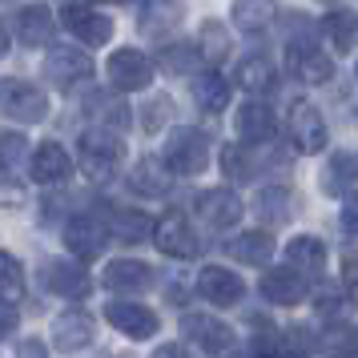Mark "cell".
Instances as JSON below:
<instances>
[{
	"label": "cell",
	"instance_id": "1",
	"mask_svg": "<svg viewBox=\"0 0 358 358\" xmlns=\"http://www.w3.org/2000/svg\"><path fill=\"white\" fill-rule=\"evenodd\" d=\"M290 20L298 24V33H290V41H286V65H290V73L302 85H326L334 77V61L318 49V36H310L314 33L310 20H302V17H290Z\"/></svg>",
	"mask_w": 358,
	"mask_h": 358
},
{
	"label": "cell",
	"instance_id": "2",
	"mask_svg": "<svg viewBox=\"0 0 358 358\" xmlns=\"http://www.w3.org/2000/svg\"><path fill=\"white\" fill-rule=\"evenodd\" d=\"M121 157H125V145H121V133H113V129L93 125V129L81 133V141H77V162H81V169L93 181H109L113 178L117 165H121Z\"/></svg>",
	"mask_w": 358,
	"mask_h": 358
},
{
	"label": "cell",
	"instance_id": "3",
	"mask_svg": "<svg viewBox=\"0 0 358 358\" xmlns=\"http://www.w3.org/2000/svg\"><path fill=\"white\" fill-rule=\"evenodd\" d=\"M162 162L178 178H194L210 165V137L201 129H173L162 149Z\"/></svg>",
	"mask_w": 358,
	"mask_h": 358
},
{
	"label": "cell",
	"instance_id": "4",
	"mask_svg": "<svg viewBox=\"0 0 358 358\" xmlns=\"http://www.w3.org/2000/svg\"><path fill=\"white\" fill-rule=\"evenodd\" d=\"M0 117L20 121V125H36L49 117V97L20 77H4L0 81Z\"/></svg>",
	"mask_w": 358,
	"mask_h": 358
},
{
	"label": "cell",
	"instance_id": "5",
	"mask_svg": "<svg viewBox=\"0 0 358 358\" xmlns=\"http://www.w3.org/2000/svg\"><path fill=\"white\" fill-rule=\"evenodd\" d=\"M109 81L117 93H141L153 81V61L141 49H117L109 57Z\"/></svg>",
	"mask_w": 358,
	"mask_h": 358
},
{
	"label": "cell",
	"instance_id": "6",
	"mask_svg": "<svg viewBox=\"0 0 358 358\" xmlns=\"http://www.w3.org/2000/svg\"><path fill=\"white\" fill-rule=\"evenodd\" d=\"M61 24H65L81 45H93V49L109 45V36H113V20L105 17V13H93L89 4H65Z\"/></svg>",
	"mask_w": 358,
	"mask_h": 358
},
{
	"label": "cell",
	"instance_id": "7",
	"mask_svg": "<svg viewBox=\"0 0 358 358\" xmlns=\"http://www.w3.org/2000/svg\"><path fill=\"white\" fill-rule=\"evenodd\" d=\"M153 242H157V250H162L165 258H194L197 254V234L189 229L185 213H178V210H169L153 226Z\"/></svg>",
	"mask_w": 358,
	"mask_h": 358
},
{
	"label": "cell",
	"instance_id": "8",
	"mask_svg": "<svg viewBox=\"0 0 358 358\" xmlns=\"http://www.w3.org/2000/svg\"><path fill=\"white\" fill-rule=\"evenodd\" d=\"M286 129H290V141L298 153H322L326 149V121L310 101H298L290 109V125Z\"/></svg>",
	"mask_w": 358,
	"mask_h": 358
},
{
	"label": "cell",
	"instance_id": "9",
	"mask_svg": "<svg viewBox=\"0 0 358 358\" xmlns=\"http://www.w3.org/2000/svg\"><path fill=\"white\" fill-rule=\"evenodd\" d=\"M109 242V229L101 217L93 213H77V217H69L65 222V245L69 254H77V258H97L101 250Z\"/></svg>",
	"mask_w": 358,
	"mask_h": 358
},
{
	"label": "cell",
	"instance_id": "10",
	"mask_svg": "<svg viewBox=\"0 0 358 358\" xmlns=\"http://www.w3.org/2000/svg\"><path fill=\"white\" fill-rule=\"evenodd\" d=\"M181 334H189V342H197L206 355H226L234 346V330L226 322H217L213 314H185L181 318Z\"/></svg>",
	"mask_w": 358,
	"mask_h": 358
},
{
	"label": "cell",
	"instance_id": "11",
	"mask_svg": "<svg viewBox=\"0 0 358 358\" xmlns=\"http://www.w3.org/2000/svg\"><path fill=\"white\" fill-rule=\"evenodd\" d=\"M197 294L213 302V306H238L245 298V282L234 270H222V266H206L197 274Z\"/></svg>",
	"mask_w": 358,
	"mask_h": 358
},
{
	"label": "cell",
	"instance_id": "12",
	"mask_svg": "<svg viewBox=\"0 0 358 358\" xmlns=\"http://www.w3.org/2000/svg\"><path fill=\"white\" fill-rule=\"evenodd\" d=\"M45 77H49L52 85H61V89H73V85H81L93 77V61L85 57L81 49H52L49 61H45Z\"/></svg>",
	"mask_w": 358,
	"mask_h": 358
},
{
	"label": "cell",
	"instance_id": "13",
	"mask_svg": "<svg viewBox=\"0 0 358 358\" xmlns=\"http://www.w3.org/2000/svg\"><path fill=\"white\" fill-rule=\"evenodd\" d=\"M105 318H109L121 334H129V338H137V342L153 338L157 326H162L157 314H153L149 306H141V302H109V306H105Z\"/></svg>",
	"mask_w": 358,
	"mask_h": 358
},
{
	"label": "cell",
	"instance_id": "14",
	"mask_svg": "<svg viewBox=\"0 0 358 358\" xmlns=\"http://www.w3.org/2000/svg\"><path fill=\"white\" fill-rule=\"evenodd\" d=\"M45 286L52 294H61V298H85V294L93 290L89 270H85L81 262H69V258L45 262Z\"/></svg>",
	"mask_w": 358,
	"mask_h": 358
},
{
	"label": "cell",
	"instance_id": "15",
	"mask_svg": "<svg viewBox=\"0 0 358 358\" xmlns=\"http://www.w3.org/2000/svg\"><path fill=\"white\" fill-rule=\"evenodd\" d=\"M93 334H97V326H93V318H89L85 310H69V314H61V318L52 322V346H57L61 355L85 350V346L93 342Z\"/></svg>",
	"mask_w": 358,
	"mask_h": 358
},
{
	"label": "cell",
	"instance_id": "16",
	"mask_svg": "<svg viewBox=\"0 0 358 358\" xmlns=\"http://www.w3.org/2000/svg\"><path fill=\"white\" fill-rule=\"evenodd\" d=\"M258 290L274 306H298V302H306L310 286H306V274H298V270H266Z\"/></svg>",
	"mask_w": 358,
	"mask_h": 358
},
{
	"label": "cell",
	"instance_id": "17",
	"mask_svg": "<svg viewBox=\"0 0 358 358\" xmlns=\"http://www.w3.org/2000/svg\"><path fill=\"white\" fill-rule=\"evenodd\" d=\"M197 213H201L213 229H229V226L242 222L245 206L234 189H206V194L197 197Z\"/></svg>",
	"mask_w": 358,
	"mask_h": 358
},
{
	"label": "cell",
	"instance_id": "18",
	"mask_svg": "<svg viewBox=\"0 0 358 358\" xmlns=\"http://www.w3.org/2000/svg\"><path fill=\"white\" fill-rule=\"evenodd\" d=\"M105 286L113 294H145L153 286V270L137 258H117L105 266Z\"/></svg>",
	"mask_w": 358,
	"mask_h": 358
},
{
	"label": "cell",
	"instance_id": "19",
	"mask_svg": "<svg viewBox=\"0 0 358 358\" xmlns=\"http://www.w3.org/2000/svg\"><path fill=\"white\" fill-rule=\"evenodd\" d=\"M85 113H89V121H93V125H101V129H113V133H121L125 125H129V105H125V97L105 93V89H93V93L85 97Z\"/></svg>",
	"mask_w": 358,
	"mask_h": 358
},
{
	"label": "cell",
	"instance_id": "20",
	"mask_svg": "<svg viewBox=\"0 0 358 358\" xmlns=\"http://www.w3.org/2000/svg\"><path fill=\"white\" fill-rule=\"evenodd\" d=\"M29 173H33V181H41V185H57V181H69V173H73V162H69L65 145H57V141H45V145H36L33 162H29Z\"/></svg>",
	"mask_w": 358,
	"mask_h": 358
},
{
	"label": "cell",
	"instance_id": "21",
	"mask_svg": "<svg viewBox=\"0 0 358 358\" xmlns=\"http://www.w3.org/2000/svg\"><path fill=\"white\" fill-rule=\"evenodd\" d=\"M234 129L242 133V141H254V145H266L270 137H274V113H270V105L266 101H245L238 117H234Z\"/></svg>",
	"mask_w": 358,
	"mask_h": 358
},
{
	"label": "cell",
	"instance_id": "22",
	"mask_svg": "<svg viewBox=\"0 0 358 358\" xmlns=\"http://www.w3.org/2000/svg\"><path fill=\"white\" fill-rule=\"evenodd\" d=\"M52 33H57V17H52L45 4H29V8H20V13H17L20 45L41 49V45H49V41H52Z\"/></svg>",
	"mask_w": 358,
	"mask_h": 358
},
{
	"label": "cell",
	"instance_id": "23",
	"mask_svg": "<svg viewBox=\"0 0 358 358\" xmlns=\"http://www.w3.org/2000/svg\"><path fill=\"white\" fill-rule=\"evenodd\" d=\"M129 189L141 197H165L169 194V169L157 157H141L129 169Z\"/></svg>",
	"mask_w": 358,
	"mask_h": 358
},
{
	"label": "cell",
	"instance_id": "24",
	"mask_svg": "<svg viewBox=\"0 0 358 358\" xmlns=\"http://www.w3.org/2000/svg\"><path fill=\"white\" fill-rule=\"evenodd\" d=\"M286 266H290V270H298V274H322L326 245L318 242V238H310V234L294 238V242L286 245Z\"/></svg>",
	"mask_w": 358,
	"mask_h": 358
},
{
	"label": "cell",
	"instance_id": "25",
	"mask_svg": "<svg viewBox=\"0 0 358 358\" xmlns=\"http://www.w3.org/2000/svg\"><path fill=\"white\" fill-rule=\"evenodd\" d=\"M229 258L245 262V266H266L274 258V238L266 229H250V234H238L229 242Z\"/></svg>",
	"mask_w": 358,
	"mask_h": 358
},
{
	"label": "cell",
	"instance_id": "26",
	"mask_svg": "<svg viewBox=\"0 0 358 358\" xmlns=\"http://www.w3.org/2000/svg\"><path fill=\"white\" fill-rule=\"evenodd\" d=\"M238 85H242L250 97H266V93H274L278 73L266 57H245L242 65H238Z\"/></svg>",
	"mask_w": 358,
	"mask_h": 358
},
{
	"label": "cell",
	"instance_id": "27",
	"mask_svg": "<svg viewBox=\"0 0 358 358\" xmlns=\"http://www.w3.org/2000/svg\"><path fill=\"white\" fill-rule=\"evenodd\" d=\"M194 101H197V109H206V113H222L229 105V81L217 69L194 77Z\"/></svg>",
	"mask_w": 358,
	"mask_h": 358
},
{
	"label": "cell",
	"instance_id": "28",
	"mask_svg": "<svg viewBox=\"0 0 358 358\" xmlns=\"http://www.w3.org/2000/svg\"><path fill=\"white\" fill-rule=\"evenodd\" d=\"M278 17V4L274 0H234V24L242 33H262L270 29Z\"/></svg>",
	"mask_w": 358,
	"mask_h": 358
},
{
	"label": "cell",
	"instance_id": "29",
	"mask_svg": "<svg viewBox=\"0 0 358 358\" xmlns=\"http://www.w3.org/2000/svg\"><path fill=\"white\" fill-rule=\"evenodd\" d=\"M358 181V153H334L326 162V173H322V189L326 194H350V185Z\"/></svg>",
	"mask_w": 358,
	"mask_h": 358
},
{
	"label": "cell",
	"instance_id": "30",
	"mask_svg": "<svg viewBox=\"0 0 358 358\" xmlns=\"http://www.w3.org/2000/svg\"><path fill=\"white\" fill-rule=\"evenodd\" d=\"M234 49V41H229L226 24L222 20H201V33H197V52L206 57V65H222Z\"/></svg>",
	"mask_w": 358,
	"mask_h": 358
},
{
	"label": "cell",
	"instance_id": "31",
	"mask_svg": "<svg viewBox=\"0 0 358 358\" xmlns=\"http://www.w3.org/2000/svg\"><path fill=\"white\" fill-rule=\"evenodd\" d=\"M178 20H181V0H145L141 4V29L149 36L178 29Z\"/></svg>",
	"mask_w": 358,
	"mask_h": 358
},
{
	"label": "cell",
	"instance_id": "32",
	"mask_svg": "<svg viewBox=\"0 0 358 358\" xmlns=\"http://www.w3.org/2000/svg\"><path fill=\"white\" fill-rule=\"evenodd\" d=\"M153 217L141 210H117L113 213V234L121 238V242H149L153 238Z\"/></svg>",
	"mask_w": 358,
	"mask_h": 358
},
{
	"label": "cell",
	"instance_id": "33",
	"mask_svg": "<svg viewBox=\"0 0 358 358\" xmlns=\"http://www.w3.org/2000/svg\"><path fill=\"white\" fill-rule=\"evenodd\" d=\"M254 213H258L266 226H282L286 217H290V194L286 189H262L258 197H254Z\"/></svg>",
	"mask_w": 358,
	"mask_h": 358
},
{
	"label": "cell",
	"instance_id": "34",
	"mask_svg": "<svg viewBox=\"0 0 358 358\" xmlns=\"http://www.w3.org/2000/svg\"><path fill=\"white\" fill-rule=\"evenodd\" d=\"M322 350H330L334 358H350L358 355V326H346V322H334L330 330H322Z\"/></svg>",
	"mask_w": 358,
	"mask_h": 358
},
{
	"label": "cell",
	"instance_id": "35",
	"mask_svg": "<svg viewBox=\"0 0 358 358\" xmlns=\"http://www.w3.org/2000/svg\"><path fill=\"white\" fill-rule=\"evenodd\" d=\"M322 33L334 41V49L350 52V45H355V36H358V20L350 17V13H326Z\"/></svg>",
	"mask_w": 358,
	"mask_h": 358
},
{
	"label": "cell",
	"instance_id": "36",
	"mask_svg": "<svg viewBox=\"0 0 358 358\" xmlns=\"http://www.w3.org/2000/svg\"><path fill=\"white\" fill-rule=\"evenodd\" d=\"M222 173L229 181H250L254 178V162L242 145H222Z\"/></svg>",
	"mask_w": 358,
	"mask_h": 358
},
{
	"label": "cell",
	"instance_id": "37",
	"mask_svg": "<svg viewBox=\"0 0 358 358\" xmlns=\"http://www.w3.org/2000/svg\"><path fill=\"white\" fill-rule=\"evenodd\" d=\"M0 294L4 298H20L24 294V270H20V262L8 250H0Z\"/></svg>",
	"mask_w": 358,
	"mask_h": 358
},
{
	"label": "cell",
	"instance_id": "38",
	"mask_svg": "<svg viewBox=\"0 0 358 358\" xmlns=\"http://www.w3.org/2000/svg\"><path fill=\"white\" fill-rule=\"evenodd\" d=\"M157 65H162L165 73L181 77V73L194 69V49H189V45H165V49L157 52Z\"/></svg>",
	"mask_w": 358,
	"mask_h": 358
},
{
	"label": "cell",
	"instance_id": "39",
	"mask_svg": "<svg viewBox=\"0 0 358 358\" xmlns=\"http://www.w3.org/2000/svg\"><path fill=\"white\" fill-rule=\"evenodd\" d=\"M169 117H173V101H169V97L149 101L145 113H141V129H145V133H157V129L165 125V121H169Z\"/></svg>",
	"mask_w": 358,
	"mask_h": 358
},
{
	"label": "cell",
	"instance_id": "40",
	"mask_svg": "<svg viewBox=\"0 0 358 358\" xmlns=\"http://www.w3.org/2000/svg\"><path fill=\"white\" fill-rule=\"evenodd\" d=\"M0 162H8V165L29 162V141L20 133H0Z\"/></svg>",
	"mask_w": 358,
	"mask_h": 358
},
{
	"label": "cell",
	"instance_id": "41",
	"mask_svg": "<svg viewBox=\"0 0 358 358\" xmlns=\"http://www.w3.org/2000/svg\"><path fill=\"white\" fill-rule=\"evenodd\" d=\"M342 229L358 238V194H346V201H342Z\"/></svg>",
	"mask_w": 358,
	"mask_h": 358
},
{
	"label": "cell",
	"instance_id": "42",
	"mask_svg": "<svg viewBox=\"0 0 358 358\" xmlns=\"http://www.w3.org/2000/svg\"><path fill=\"white\" fill-rule=\"evenodd\" d=\"M342 286H346V298L358 306V258L342 262Z\"/></svg>",
	"mask_w": 358,
	"mask_h": 358
},
{
	"label": "cell",
	"instance_id": "43",
	"mask_svg": "<svg viewBox=\"0 0 358 358\" xmlns=\"http://www.w3.org/2000/svg\"><path fill=\"white\" fill-rule=\"evenodd\" d=\"M17 310H13V302H0V338H4V334H13V330H17Z\"/></svg>",
	"mask_w": 358,
	"mask_h": 358
},
{
	"label": "cell",
	"instance_id": "44",
	"mask_svg": "<svg viewBox=\"0 0 358 358\" xmlns=\"http://www.w3.org/2000/svg\"><path fill=\"white\" fill-rule=\"evenodd\" d=\"M153 358H194V355H189L181 342H165V346H157V350H153Z\"/></svg>",
	"mask_w": 358,
	"mask_h": 358
},
{
	"label": "cell",
	"instance_id": "45",
	"mask_svg": "<svg viewBox=\"0 0 358 358\" xmlns=\"http://www.w3.org/2000/svg\"><path fill=\"white\" fill-rule=\"evenodd\" d=\"M20 358H49V350H45V342L29 338V342H20Z\"/></svg>",
	"mask_w": 358,
	"mask_h": 358
},
{
	"label": "cell",
	"instance_id": "46",
	"mask_svg": "<svg viewBox=\"0 0 358 358\" xmlns=\"http://www.w3.org/2000/svg\"><path fill=\"white\" fill-rule=\"evenodd\" d=\"M258 358H298L294 350H286V346H278V350H262Z\"/></svg>",
	"mask_w": 358,
	"mask_h": 358
},
{
	"label": "cell",
	"instance_id": "47",
	"mask_svg": "<svg viewBox=\"0 0 358 358\" xmlns=\"http://www.w3.org/2000/svg\"><path fill=\"white\" fill-rule=\"evenodd\" d=\"M8 52V33H4V24H0V57Z\"/></svg>",
	"mask_w": 358,
	"mask_h": 358
},
{
	"label": "cell",
	"instance_id": "48",
	"mask_svg": "<svg viewBox=\"0 0 358 358\" xmlns=\"http://www.w3.org/2000/svg\"><path fill=\"white\" fill-rule=\"evenodd\" d=\"M117 4H125V0H117Z\"/></svg>",
	"mask_w": 358,
	"mask_h": 358
}]
</instances>
